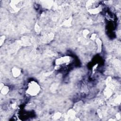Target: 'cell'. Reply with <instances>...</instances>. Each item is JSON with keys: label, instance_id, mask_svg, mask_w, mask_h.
<instances>
[{"label": "cell", "instance_id": "1", "mask_svg": "<svg viewBox=\"0 0 121 121\" xmlns=\"http://www.w3.org/2000/svg\"><path fill=\"white\" fill-rule=\"evenodd\" d=\"M39 91V86L38 85L34 82L31 83L28 87V93L31 95H36Z\"/></svg>", "mask_w": 121, "mask_h": 121}]
</instances>
